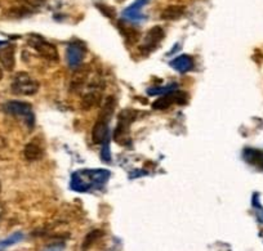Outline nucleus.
Here are the masks:
<instances>
[{"label": "nucleus", "mask_w": 263, "mask_h": 251, "mask_svg": "<svg viewBox=\"0 0 263 251\" xmlns=\"http://www.w3.org/2000/svg\"><path fill=\"white\" fill-rule=\"evenodd\" d=\"M116 107V100L114 97H107L102 103L101 112L96 120L92 129V142L95 144H103L108 141V123L112 119V113Z\"/></svg>", "instance_id": "1"}, {"label": "nucleus", "mask_w": 263, "mask_h": 251, "mask_svg": "<svg viewBox=\"0 0 263 251\" xmlns=\"http://www.w3.org/2000/svg\"><path fill=\"white\" fill-rule=\"evenodd\" d=\"M105 89V84L100 78L93 79L90 83H88V88L82 95V106L83 110L89 111L95 108L96 106L101 105L102 102V94Z\"/></svg>", "instance_id": "2"}, {"label": "nucleus", "mask_w": 263, "mask_h": 251, "mask_svg": "<svg viewBox=\"0 0 263 251\" xmlns=\"http://www.w3.org/2000/svg\"><path fill=\"white\" fill-rule=\"evenodd\" d=\"M12 92L17 95H34L39 90V83L25 71L16 73L12 81Z\"/></svg>", "instance_id": "3"}, {"label": "nucleus", "mask_w": 263, "mask_h": 251, "mask_svg": "<svg viewBox=\"0 0 263 251\" xmlns=\"http://www.w3.org/2000/svg\"><path fill=\"white\" fill-rule=\"evenodd\" d=\"M136 118H137V112L135 110H124L123 112H120L118 126H116L115 131H114V139L118 143H128L129 128H130V124L136 120Z\"/></svg>", "instance_id": "4"}, {"label": "nucleus", "mask_w": 263, "mask_h": 251, "mask_svg": "<svg viewBox=\"0 0 263 251\" xmlns=\"http://www.w3.org/2000/svg\"><path fill=\"white\" fill-rule=\"evenodd\" d=\"M29 44L36 50L40 57L44 58L48 62H57L58 61V50L52 43L47 42L42 36L37 35H31L29 37Z\"/></svg>", "instance_id": "5"}, {"label": "nucleus", "mask_w": 263, "mask_h": 251, "mask_svg": "<svg viewBox=\"0 0 263 251\" xmlns=\"http://www.w3.org/2000/svg\"><path fill=\"white\" fill-rule=\"evenodd\" d=\"M4 111L8 115L16 116V118H22L30 125V128L34 126V113H32V107L30 103L22 102V101H9L4 105Z\"/></svg>", "instance_id": "6"}, {"label": "nucleus", "mask_w": 263, "mask_h": 251, "mask_svg": "<svg viewBox=\"0 0 263 251\" xmlns=\"http://www.w3.org/2000/svg\"><path fill=\"white\" fill-rule=\"evenodd\" d=\"M189 101V95L186 92H179V90H174V92L164 94L163 97L159 98L158 101L153 103L154 110H166L171 107L172 105H186Z\"/></svg>", "instance_id": "7"}, {"label": "nucleus", "mask_w": 263, "mask_h": 251, "mask_svg": "<svg viewBox=\"0 0 263 251\" xmlns=\"http://www.w3.org/2000/svg\"><path fill=\"white\" fill-rule=\"evenodd\" d=\"M164 36H165V34H164V30L160 26L153 27V29L148 30L147 34L143 37V42L140 50L143 53L154 52L159 47V44L164 39Z\"/></svg>", "instance_id": "8"}, {"label": "nucleus", "mask_w": 263, "mask_h": 251, "mask_svg": "<svg viewBox=\"0 0 263 251\" xmlns=\"http://www.w3.org/2000/svg\"><path fill=\"white\" fill-rule=\"evenodd\" d=\"M90 67L89 66H80V67L75 68L74 72H72L71 79H70V85L69 90L70 92L75 93L82 90L83 88L87 85L88 78H89Z\"/></svg>", "instance_id": "9"}, {"label": "nucleus", "mask_w": 263, "mask_h": 251, "mask_svg": "<svg viewBox=\"0 0 263 251\" xmlns=\"http://www.w3.org/2000/svg\"><path fill=\"white\" fill-rule=\"evenodd\" d=\"M85 57V48L80 43H71L66 49V61L71 68H78L82 66Z\"/></svg>", "instance_id": "10"}, {"label": "nucleus", "mask_w": 263, "mask_h": 251, "mask_svg": "<svg viewBox=\"0 0 263 251\" xmlns=\"http://www.w3.org/2000/svg\"><path fill=\"white\" fill-rule=\"evenodd\" d=\"M148 3V0H136L135 3L129 6L125 11L123 12V17L128 21L137 22L145 20V16L142 13V8Z\"/></svg>", "instance_id": "11"}, {"label": "nucleus", "mask_w": 263, "mask_h": 251, "mask_svg": "<svg viewBox=\"0 0 263 251\" xmlns=\"http://www.w3.org/2000/svg\"><path fill=\"white\" fill-rule=\"evenodd\" d=\"M0 65L4 70L13 71L16 66V52L13 45L6 44L3 48H0Z\"/></svg>", "instance_id": "12"}, {"label": "nucleus", "mask_w": 263, "mask_h": 251, "mask_svg": "<svg viewBox=\"0 0 263 251\" xmlns=\"http://www.w3.org/2000/svg\"><path fill=\"white\" fill-rule=\"evenodd\" d=\"M171 67H173L174 70L178 71V72L186 73L194 68V61H192V58L190 57V55L182 54L172 61Z\"/></svg>", "instance_id": "13"}, {"label": "nucleus", "mask_w": 263, "mask_h": 251, "mask_svg": "<svg viewBox=\"0 0 263 251\" xmlns=\"http://www.w3.org/2000/svg\"><path fill=\"white\" fill-rule=\"evenodd\" d=\"M186 12V8L183 6H169L161 12L160 17L164 21H176L179 20Z\"/></svg>", "instance_id": "14"}, {"label": "nucleus", "mask_w": 263, "mask_h": 251, "mask_svg": "<svg viewBox=\"0 0 263 251\" xmlns=\"http://www.w3.org/2000/svg\"><path fill=\"white\" fill-rule=\"evenodd\" d=\"M85 173L90 179V186L102 187L110 178V173L107 170H85Z\"/></svg>", "instance_id": "15"}, {"label": "nucleus", "mask_w": 263, "mask_h": 251, "mask_svg": "<svg viewBox=\"0 0 263 251\" xmlns=\"http://www.w3.org/2000/svg\"><path fill=\"white\" fill-rule=\"evenodd\" d=\"M24 155L25 159L29 160V161H36V160L42 159L43 149L42 147L37 143H35V142H30V143H27L26 146H25Z\"/></svg>", "instance_id": "16"}, {"label": "nucleus", "mask_w": 263, "mask_h": 251, "mask_svg": "<svg viewBox=\"0 0 263 251\" xmlns=\"http://www.w3.org/2000/svg\"><path fill=\"white\" fill-rule=\"evenodd\" d=\"M120 32L125 37L126 42L132 43V44H135V43L140 40V32L136 29H133V27L126 26L125 24H120Z\"/></svg>", "instance_id": "17"}, {"label": "nucleus", "mask_w": 263, "mask_h": 251, "mask_svg": "<svg viewBox=\"0 0 263 251\" xmlns=\"http://www.w3.org/2000/svg\"><path fill=\"white\" fill-rule=\"evenodd\" d=\"M101 236H102V230H100V229H95V230H92V232L88 233V235L85 236L84 241H83V245H82L83 250L85 251L87 248H89L90 246H92L93 243H95L96 241L101 237Z\"/></svg>", "instance_id": "18"}, {"label": "nucleus", "mask_w": 263, "mask_h": 251, "mask_svg": "<svg viewBox=\"0 0 263 251\" xmlns=\"http://www.w3.org/2000/svg\"><path fill=\"white\" fill-rule=\"evenodd\" d=\"M177 90V85H168V87H159V88H150L147 89L148 95H156V94H168V93Z\"/></svg>", "instance_id": "19"}, {"label": "nucleus", "mask_w": 263, "mask_h": 251, "mask_svg": "<svg viewBox=\"0 0 263 251\" xmlns=\"http://www.w3.org/2000/svg\"><path fill=\"white\" fill-rule=\"evenodd\" d=\"M22 238H24V235H22V233H14V235L9 236L8 238H6V240L0 242V248H2V247H7V246L14 245V243L20 242V241H21Z\"/></svg>", "instance_id": "20"}, {"label": "nucleus", "mask_w": 263, "mask_h": 251, "mask_svg": "<svg viewBox=\"0 0 263 251\" xmlns=\"http://www.w3.org/2000/svg\"><path fill=\"white\" fill-rule=\"evenodd\" d=\"M101 157H102L105 161H111V152L110 148H108V141H106L105 143L102 144V149H101Z\"/></svg>", "instance_id": "21"}, {"label": "nucleus", "mask_w": 263, "mask_h": 251, "mask_svg": "<svg viewBox=\"0 0 263 251\" xmlns=\"http://www.w3.org/2000/svg\"><path fill=\"white\" fill-rule=\"evenodd\" d=\"M27 6L32 7V8H37V7H42L45 3V0H24Z\"/></svg>", "instance_id": "22"}, {"label": "nucleus", "mask_w": 263, "mask_h": 251, "mask_svg": "<svg viewBox=\"0 0 263 251\" xmlns=\"http://www.w3.org/2000/svg\"><path fill=\"white\" fill-rule=\"evenodd\" d=\"M2 79H3V67L0 65V81H2Z\"/></svg>", "instance_id": "23"}, {"label": "nucleus", "mask_w": 263, "mask_h": 251, "mask_svg": "<svg viewBox=\"0 0 263 251\" xmlns=\"http://www.w3.org/2000/svg\"><path fill=\"white\" fill-rule=\"evenodd\" d=\"M7 43L6 42H0V47H3V45H6Z\"/></svg>", "instance_id": "24"}, {"label": "nucleus", "mask_w": 263, "mask_h": 251, "mask_svg": "<svg viewBox=\"0 0 263 251\" xmlns=\"http://www.w3.org/2000/svg\"><path fill=\"white\" fill-rule=\"evenodd\" d=\"M48 251H58V250H48Z\"/></svg>", "instance_id": "25"}]
</instances>
